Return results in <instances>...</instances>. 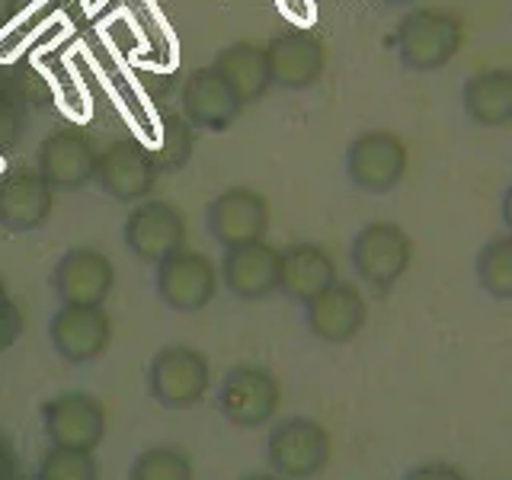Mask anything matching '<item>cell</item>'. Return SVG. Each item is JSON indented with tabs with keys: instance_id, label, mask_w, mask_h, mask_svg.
<instances>
[{
	"instance_id": "6da1fadb",
	"label": "cell",
	"mask_w": 512,
	"mask_h": 480,
	"mask_svg": "<svg viewBox=\"0 0 512 480\" xmlns=\"http://www.w3.org/2000/svg\"><path fill=\"white\" fill-rule=\"evenodd\" d=\"M397 58L410 71H439L458 55L464 42V23L452 10L423 7L410 10L397 26Z\"/></svg>"
},
{
	"instance_id": "7a4b0ae2",
	"label": "cell",
	"mask_w": 512,
	"mask_h": 480,
	"mask_svg": "<svg viewBox=\"0 0 512 480\" xmlns=\"http://www.w3.org/2000/svg\"><path fill=\"white\" fill-rule=\"evenodd\" d=\"M413 263V240L394 221H368L349 244V266L372 292L388 295Z\"/></svg>"
},
{
	"instance_id": "3957f363",
	"label": "cell",
	"mask_w": 512,
	"mask_h": 480,
	"mask_svg": "<svg viewBox=\"0 0 512 480\" xmlns=\"http://www.w3.org/2000/svg\"><path fill=\"white\" fill-rule=\"evenodd\" d=\"M330 432L311 416H288L266 439V461L272 474L285 480H311L330 464Z\"/></svg>"
},
{
	"instance_id": "277c9868",
	"label": "cell",
	"mask_w": 512,
	"mask_h": 480,
	"mask_svg": "<svg viewBox=\"0 0 512 480\" xmlns=\"http://www.w3.org/2000/svg\"><path fill=\"white\" fill-rule=\"evenodd\" d=\"M212 388V362L196 346H164L148 365V391L160 407H196Z\"/></svg>"
},
{
	"instance_id": "5b68a950",
	"label": "cell",
	"mask_w": 512,
	"mask_h": 480,
	"mask_svg": "<svg viewBox=\"0 0 512 480\" xmlns=\"http://www.w3.org/2000/svg\"><path fill=\"white\" fill-rule=\"evenodd\" d=\"M410 164L407 154V141L388 132V128H365L356 138L346 144V176L349 183L381 196V192H391L400 180H404Z\"/></svg>"
},
{
	"instance_id": "8992f818",
	"label": "cell",
	"mask_w": 512,
	"mask_h": 480,
	"mask_svg": "<svg viewBox=\"0 0 512 480\" xmlns=\"http://www.w3.org/2000/svg\"><path fill=\"white\" fill-rule=\"evenodd\" d=\"M218 410L237 429H260L282 404V384L266 365H234L218 384Z\"/></svg>"
},
{
	"instance_id": "52a82bcc",
	"label": "cell",
	"mask_w": 512,
	"mask_h": 480,
	"mask_svg": "<svg viewBox=\"0 0 512 480\" xmlns=\"http://www.w3.org/2000/svg\"><path fill=\"white\" fill-rule=\"evenodd\" d=\"M221 285L218 266L199 250H176L154 266V292L170 311L196 314L215 301Z\"/></svg>"
},
{
	"instance_id": "ba28073f",
	"label": "cell",
	"mask_w": 512,
	"mask_h": 480,
	"mask_svg": "<svg viewBox=\"0 0 512 480\" xmlns=\"http://www.w3.org/2000/svg\"><path fill=\"white\" fill-rule=\"evenodd\" d=\"M42 429L55 448L96 452L106 439V407L87 391H61L42 407Z\"/></svg>"
},
{
	"instance_id": "9c48e42d",
	"label": "cell",
	"mask_w": 512,
	"mask_h": 480,
	"mask_svg": "<svg viewBox=\"0 0 512 480\" xmlns=\"http://www.w3.org/2000/svg\"><path fill=\"white\" fill-rule=\"evenodd\" d=\"M48 340L64 362H96L112 343V317L103 304H61L48 320Z\"/></svg>"
},
{
	"instance_id": "30bf717a",
	"label": "cell",
	"mask_w": 512,
	"mask_h": 480,
	"mask_svg": "<svg viewBox=\"0 0 512 480\" xmlns=\"http://www.w3.org/2000/svg\"><path fill=\"white\" fill-rule=\"evenodd\" d=\"M205 224L208 234L224 250L256 244V240H266L269 231V202L263 192H256L250 186H231L208 202Z\"/></svg>"
},
{
	"instance_id": "8fae6325",
	"label": "cell",
	"mask_w": 512,
	"mask_h": 480,
	"mask_svg": "<svg viewBox=\"0 0 512 480\" xmlns=\"http://www.w3.org/2000/svg\"><path fill=\"white\" fill-rule=\"evenodd\" d=\"M125 247L132 250L141 263H160L186 247V218L176 205L148 199L135 205L125 218Z\"/></svg>"
},
{
	"instance_id": "7c38bea8",
	"label": "cell",
	"mask_w": 512,
	"mask_h": 480,
	"mask_svg": "<svg viewBox=\"0 0 512 480\" xmlns=\"http://www.w3.org/2000/svg\"><path fill=\"white\" fill-rule=\"evenodd\" d=\"M157 160L135 138H119L96 157V176L106 196L116 202H141L157 183Z\"/></svg>"
},
{
	"instance_id": "4fadbf2b",
	"label": "cell",
	"mask_w": 512,
	"mask_h": 480,
	"mask_svg": "<svg viewBox=\"0 0 512 480\" xmlns=\"http://www.w3.org/2000/svg\"><path fill=\"white\" fill-rule=\"evenodd\" d=\"M282 250L256 240V244L231 247L221 256V282L240 301H263L279 292Z\"/></svg>"
},
{
	"instance_id": "5bb4252c",
	"label": "cell",
	"mask_w": 512,
	"mask_h": 480,
	"mask_svg": "<svg viewBox=\"0 0 512 480\" xmlns=\"http://www.w3.org/2000/svg\"><path fill=\"white\" fill-rule=\"evenodd\" d=\"M116 285V269L96 247H71L52 269V288L61 304H103Z\"/></svg>"
},
{
	"instance_id": "9a60e30c",
	"label": "cell",
	"mask_w": 512,
	"mask_h": 480,
	"mask_svg": "<svg viewBox=\"0 0 512 480\" xmlns=\"http://www.w3.org/2000/svg\"><path fill=\"white\" fill-rule=\"evenodd\" d=\"M272 87L282 90H308L324 74L327 52L314 32L308 29H285L266 42Z\"/></svg>"
},
{
	"instance_id": "2e32d148",
	"label": "cell",
	"mask_w": 512,
	"mask_h": 480,
	"mask_svg": "<svg viewBox=\"0 0 512 480\" xmlns=\"http://www.w3.org/2000/svg\"><path fill=\"white\" fill-rule=\"evenodd\" d=\"M368 320V301L359 285L336 279L327 292L304 304V324L324 343H349L359 336Z\"/></svg>"
},
{
	"instance_id": "e0dca14e",
	"label": "cell",
	"mask_w": 512,
	"mask_h": 480,
	"mask_svg": "<svg viewBox=\"0 0 512 480\" xmlns=\"http://www.w3.org/2000/svg\"><path fill=\"white\" fill-rule=\"evenodd\" d=\"M55 189L39 170L16 167L0 176V228L10 234L36 231L52 215Z\"/></svg>"
},
{
	"instance_id": "ac0fdd59",
	"label": "cell",
	"mask_w": 512,
	"mask_h": 480,
	"mask_svg": "<svg viewBox=\"0 0 512 480\" xmlns=\"http://www.w3.org/2000/svg\"><path fill=\"white\" fill-rule=\"evenodd\" d=\"M96 148L93 141L77 132V128H58L39 144V164L36 170L45 176L52 189L74 192L84 189L96 176Z\"/></svg>"
},
{
	"instance_id": "d6986e66",
	"label": "cell",
	"mask_w": 512,
	"mask_h": 480,
	"mask_svg": "<svg viewBox=\"0 0 512 480\" xmlns=\"http://www.w3.org/2000/svg\"><path fill=\"white\" fill-rule=\"evenodd\" d=\"M244 109V100L231 90V84L224 80L215 68H196L183 84V116L208 128V132H224L231 128Z\"/></svg>"
},
{
	"instance_id": "ffe728a7",
	"label": "cell",
	"mask_w": 512,
	"mask_h": 480,
	"mask_svg": "<svg viewBox=\"0 0 512 480\" xmlns=\"http://www.w3.org/2000/svg\"><path fill=\"white\" fill-rule=\"evenodd\" d=\"M336 282V263L327 247L298 240L282 250V272H279V292L292 298L295 304H308L320 292Z\"/></svg>"
},
{
	"instance_id": "44dd1931",
	"label": "cell",
	"mask_w": 512,
	"mask_h": 480,
	"mask_svg": "<svg viewBox=\"0 0 512 480\" xmlns=\"http://www.w3.org/2000/svg\"><path fill=\"white\" fill-rule=\"evenodd\" d=\"M464 116L480 128H500L512 122V68H487L464 80Z\"/></svg>"
},
{
	"instance_id": "7402d4cb",
	"label": "cell",
	"mask_w": 512,
	"mask_h": 480,
	"mask_svg": "<svg viewBox=\"0 0 512 480\" xmlns=\"http://www.w3.org/2000/svg\"><path fill=\"white\" fill-rule=\"evenodd\" d=\"M212 68L228 80L231 90L247 103H256L260 96L272 87V74H269V58H266V45L256 42H234L224 45Z\"/></svg>"
},
{
	"instance_id": "603a6c76",
	"label": "cell",
	"mask_w": 512,
	"mask_h": 480,
	"mask_svg": "<svg viewBox=\"0 0 512 480\" xmlns=\"http://www.w3.org/2000/svg\"><path fill=\"white\" fill-rule=\"evenodd\" d=\"M477 285L496 301H512V234H500L477 250Z\"/></svg>"
},
{
	"instance_id": "cb8c5ba5",
	"label": "cell",
	"mask_w": 512,
	"mask_h": 480,
	"mask_svg": "<svg viewBox=\"0 0 512 480\" xmlns=\"http://www.w3.org/2000/svg\"><path fill=\"white\" fill-rule=\"evenodd\" d=\"M128 480H192V458L173 445H154L132 461Z\"/></svg>"
},
{
	"instance_id": "d4e9b609",
	"label": "cell",
	"mask_w": 512,
	"mask_h": 480,
	"mask_svg": "<svg viewBox=\"0 0 512 480\" xmlns=\"http://www.w3.org/2000/svg\"><path fill=\"white\" fill-rule=\"evenodd\" d=\"M39 480H100V464L93 452L74 448H48L39 464Z\"/></svg>"
},
{
	"instance_id": "484cf974",
	"label": "cell",
	"mask_w": 512,
	"mask_h": 480,
	"mask_svg": "<svg viewBox=\"0 0 512 480\" xmlns=\"http://www.w3.org/2000/svg\"><path fill=\"white\" fill-rule=\"evenodd\" d=\"M192 148H196V135H192V122L186 116H167L164 119V141L160 151H151L157 160V170H180L189 164Z\"/></svg>"
},
{
	"instance_id": "4316f807",
	"label": "cell",
	"mask_w": 512,
	"mask_h": 480,
	"mask_svg": "<svg viewBox=\"0 0 512 480\" xmlns=\"http://www.w3.org/2000/svg\"><path fill=\"white\" fill-rule=\"evenodd\" d=\"M23 327H26V320H23V311L16 308V301H10V298L0 301V352L20 340Z\"/></svg>"
},
{
	"instance_id": "83f0119b",
	"label": "cell",
	"mask_w": 512,
	"mask_h": 480,
	"mask_svg": "<svg viewBox=\"0 0 512 480\" xmlns=\"http://www.w3.org/2000/svg\"><path fill=\"white\" fill-rule=\"evenodd\" d=\"M404 480H471L464 471H458L455 464H442V461H432V464H420V468L407 471Z\"/></svg>"
},
{
	"instance_id": "f1b7e54d",
	"label": "cell",
	"mask_w": 512,
	"mask_h": 480,
	"mask_svg": "<svg viewBox=\"0 0 512 480\" xmlns=\"http://www.w3.org/2000/svg\"><path fill=\"white\" fill-rule=\"evenodd\" d=\"M0 480H20L16 477V452L13 442L0 432Z\"/></svg>"
},
{
	"instance_id": "f546056e",
	"label": "cell",
	"mask_w": 512,
	"mask_h": 480,
	"mask_svg": "<svg viewBox=\"0 0 512 480\" xmlns=\"http://www.w3.org/2000/svg\"><path fill=\"white\" fill-rule=\"evenodd\" d=\"M500 215H503V224H506V231L512 234V180H509V186L503 189V202H500Z\"/></svg>"
},
{
	"instance_id": "4dcf8cb0",
	"label": "cell",
	"mask_w": 512,
	"mask_h": 480,
	"mask_svg": "<svg viewBox=\"0 0 512 480\" xmlns=\"http://www.w3.org/2000/svg\"><path fill=\"white\" fill-rule=\"evenodd\" d=\"M240 480H285V477H279V474H247V477H240Z\"/></svg>"
},
{
	"instance_id": "1f68e13d",
	"label": "cell",
	"mask_w": 512,
	"mask_h": 480,
	"mask_svg": "<svg viewBox=\"0 0 512 480\" xmlns=\"http://www.w3.org/2000/svg\"><path fill=\"white\" fill-rule=\"evenodd\" d=\"M384 7H410V4H416V0H381Z\"/></svg>"
},
{
	"instance_id": "d6a6232c",
	"label": "cell",
	"mask_w": 512,
	"mask_h": 480,
	"mask_svg": "<svg viewBox=\"0 0 512 480\" xmlns=\"http://www.w3.org/2000/svg\"><path fill=\"white\" fill-rule=\"evenodd\" d=\"M4 298H10V295H7V285H4V279H0V301H4Z\"/></svg>"
},
{
	"instance_id": "836d02e7",
	"label": "cell",
	"mask_w": 512,
	"mask_h": 480,
	"mask_svg": "<svg viewBox=\"0 0 512 480\" xmlns=\"http://www.w3.org/2000/svg\"><path fill=\"white\" fill-rule=\"evenodd\" d=\"M26 480H39V474H36V477H26Z\"/></svg>"
}]
</instances>
